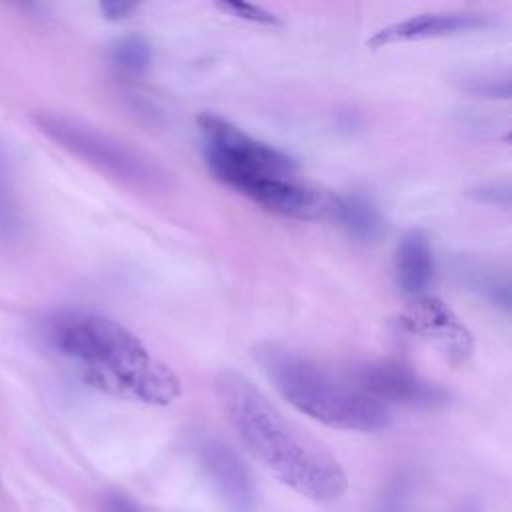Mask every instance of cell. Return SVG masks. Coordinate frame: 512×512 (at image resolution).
<instances>
[{"label": "cell", "mask_w": 512, "mask_h": 512, "mask_svg": "<svg viewBox=\"0 0 512 512\" xmlns=\"http://www.w3.org/2000/svg\"><path fill=\"white\" fill-rule=\"evenodd\" d=\"M346 376L362 392L384 406L386 402H392L410 408H438L448 402V396L440 386L424 380L400 362H360L348 368Z\"/></svg>", "instance_id": "cell-7"}, {"label": "cell", "mask_w": 512, "mask_h": 512, "mask_svg": "<svg viewBox=\"0 0 512 512\" xmlns=\"http://www.w3.org/2000/svg\"><path fill=\"white\" fill-rule=\"evenodd\" d=\"M414 330L428 336L452 362L464 360L472 350V338L464 324L436 298H420L406 320Z\"/></svg>", "instance_id": "cell-10"}, {"label": "cell", "mask_w": 512, "mask_h": 512, "mask_svg": "<svg viewBox=\"0 0 512 512\" xmlns=\"http://www.w3.org/2000/svg\"><path fill=\"white\" fill-rule=\"evenodd\" d=\"M460 88L478 98L508 100L512 94V80L508 72H474L460 78Z\"/></svg>", "instance_id": "cell-15"}, {"label": "cell", "mask_w": 512, "mask_h": 512, "mask_svg": "<svg viewBox=\"0 0 512 512\" xmlns=\"http://www.w3.org/2000/svg\"><path fill=\"white\" fill-rule=\"evenodd\" d=\"M496 20L492 16L480 12H430V14H416L398 22H392L380 30H376L368 40L366 46L370 48H384L392 44H404L414 40H428L440 36H452L472 30H482L492 26Z\"/></svg>", "instance_id": "cell-8"}, {"label": "cell", "mask_w": 512, "mask_h": 512, "mask_svg": "<svg viewBox=\"0 0 512 512\" xmlns=\"http://www.w3.org/2000/svg\"><path fill=\"white\" fill-rule=\"evenodd\" d=\"M458 512H478V508L474 506V504H468V506H464V508H460Z\"/></svg>", "instance_id": "cell-20"}, {"label": "cell", "mask_w": 512, "mask_h": 512, "mask_svg": "<svg viewBox=\"0 0 512 512\" xmlns=\"http://www.w3.org/2000/svg\"><path fill=\"white\" fill-rule=\"evenodd\" d=\"M228 188L262 206L268 212L296 218L320 220L334 218L338 196L300 180L296 174L278 172H226L216 176Z\"/></svg>", "instance_id": "cell-5"}, {"label": "cell", "mask_w": 512, "mask_h": 512, "mask_svg": "<svg viewBox=\"0 0 512 512\" xmlns=\"http://www.w3.org/2000/svg\"><path fill=\"white\" fill-rule=\"evenodd\" d=\"M472 196L478 202L486 204H498V206H508L510 204V188L508 184H484L472 190Z\"/></svg>", "instance_id": "cell-18"}, {"label": "cell", "mask_w": 512, "mask_h": 512, "mask_svg": "<svg viewBox=\"0 0 512 512\" xmlns=\"http://www.w3.org/2000/svg\"><path fill=\"white\" fill-rule=\"evenodd\" d=\"M34 122L58 146L112 178L138 186L160 180V170L144 154L84 120L58 112H38L34 114Z\"/></svg>", "instance_id": "cell-4"}, {"label": "cell", "mask_w": 512, "mask_h": 512, "mask_svg": "<svg viewBox=\"0 0 512 512\" xmlns=\"http://www.w3.org/2000/svg\"><path fill=\"white\" fill-rule=\"evenodd\" d=\"M214 390L246 450L282 484L318 502L346 494L348 476L340 462L294 426L244 374L222 368Z\"/></svg>", "instance_id": "cell-1"}, {"label": "cell", "mask_w": 512, "mask_h": 512, "mask_svg": "<svg viewBox=\"0 0 512 512\" xmlns=\"http://www.w3.org/2000/svg\"><path fill=\"white\" fill-rule=\"evenodd\" d=\"M136 8H138V2H130V0H106L100 4V12L108 20H122L130 16Z\"/></svg>", "instance_id": "cell-19"}, {"label": "cell", "mask_w": 512, "mask_h": 512, "mask_svg": "<svg viewBox=\"0 0 512 512\" xmlns=\"http://www.w3.org/2000/svg\"><path fill=\"white\" fill-rule=\"evenodd\" d=\"M200 460L214 486L232 508H236L238 512H246L252 508V478L234 448L218 438H206L200 442Z\"/></svg>", "instance_id": "cell-9"}, {"label": "cell", "mask_w": 512, "mask_h": 512, "mask_svg": "<svg viewBox=\"0 0 512 512\" xmlns=\"http://www.w3.org/2000/svg\"><path fill=\"white\" fill-rule=\"evenodd\" d=\"M102 512H148L138 502H134L130 496L122 492H106L100 500Z\"/></svg>", "instance_id": "cell-17"}, {"label": "cell", "mask_w": 512, "mask_h": 512, "mask_svg": "<svg viewBox=\"0 0 512 512\" xmlns=\"http://www.w3.org/2000/svg\"><path fill=\"white\" fill-rule=\"evenodd\" d=\"M252 356L280 396L312 420L354 432H374L390 424L388 406L362 392L346 374L338 376L300 350L266 342Z\"/></svg>", "instance_id": "cell-3"}, {"label": "cell", "mask_w": 512, "mask_h": 512, "mask_svg": "<svg viewBox=\"0 0 512 512\" xmlns=\"http://www.w3.org/2000/svg\"><path fill=\"white\" fill-rule=\"evenodd\" d=\"M218 8L240 18V20H248V22H254V24H264V26H278L280 24V18L258 6V4H252V2H242V0H232V2H218Z\"/></svg>", "instance_id": "cell-16"}, {"label": "cell", "mask_w": 512, "mask_h": 512, "mask_svg": "<svg viewBox=\"0 0 512 512\" xmlns=\"http://www.w3.org/2000/svg\"><path fill=\"white\" fill-rule=\"evenodd\" d=\"M462 276L472 290L490 300L494 306H500L502 310L510 308V282L506 274H500L494 268H486L484 264H476L466 268Z\"/></svg>", "instance_id": "cell-13"}, {"label": "cell", "mask_w": 512, "mask_h": 512, "mask_svg": "<svg viewBox=\"0 0 512 512\" xmlns=\"http://www.w3.org/2000/svg\"><path fill=\"white\" fill-rule=\"evenodd\" d=\"M396 280L398 286L410 294L420 296L434 272V258L428 238L422 232H408L396 248Z\"/></svg>", "instance_id": "cell-11"}, {"label": "cell", "mask_w": 512, "mask_h": 512, "mask_svg": "<svg viewBox=\"0 0 512 512\" xmlns=\"http://www.w3.org/2000/svg\"><path fill=\"white\" fill-rule=\"evenodd\" d=\"M110 60L124 74H144L152 62V48L142 36H124L110 48Z\"/></svg>", "instance_id": "cell-14"}, {"label": "cell", "mask_w": 512, "mask_h": 512, "mask_svg": "<svg viewBox=\"0 0 512 512\" xmlns=\"http://www.w3.org/2000/svg\"><path fill=\"white\" fill-rule=\"evenodd\" d=\"M54 344L90 386L112 396L166 406L182 394L178 374L116 320L68 318L56 328Z\"/></svg>", "instance_id": "cell-2"}, {"label": "cell", "mask_w": 512, "mask_h": 512, "mask_svg": "<svg viewBox=\"0 0 512 512\" xmlns=\"http://www.w3.org/2000/svg\"><path fill=\"white\" fill-rule=\"evenodd\" d=\"M204 142V156L214 176L226 172L296 174V162L272 144H266L230 120L202 112L196 118Z\"/></svg>", "instance_id": "cell-6"}, {"label": "cell", "mask_w": 512, "mask_h": 512, "mask_svg": "<svg viewBox=\"0 0 512 512\" xmlns=\"http://www.w3.org/2000/svg\"><path fill=\"white\" fill-rule=\"evenodd\" d=\"M334 218L358 240H374L382 230L378 210L364 196H338Z\"/></svg>", "instance_id": "cell-12"}]
</instances>
